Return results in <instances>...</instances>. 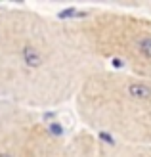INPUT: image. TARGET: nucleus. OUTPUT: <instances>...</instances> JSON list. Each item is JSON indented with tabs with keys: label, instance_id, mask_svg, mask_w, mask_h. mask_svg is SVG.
I'll list each match as a JSON object with an SVG mask.
<instances>
[{
	"label": "nucleus",
	"instance_id": "nucleus-1",
	"mask_svg": "<svg viewBox=\"0 0 151 157\" xmlns=\"http://www.w3.org/2000/svg\"><path fill=\"white\" fill-rule=\"evenodd\" d=\"M94 65L67 19L0 10V101L38 111L65 105Z\"/></svg>",
	"mask_w": 151,
	"mask_h": 157
},
{
	"label": "nucleus",
	"instance_id": "nucleus-2",
	"mask_svg": "<svg viewBox=\"0 0 151 157\" xmlns=\"http://www.w3.org/2000/svg\"><path fill=\"white\" fill-rule=\"evenodd\" d=\"M82 128L100 138L151 146V78L96 63L73 98Z\"/></svg>",
	"mask_w": 151,
	"mask_h": 157
},
{
	"label": "nucleus",
	"instance_id": "nucleus-3",
	"mask_svg": "<svg viewBox=\"0 0 151 157\" xmlns=\"http://www.w3.org/2000/svg\"><path fill=\"white\" fill-rule=\"evenodd\" d=\"M67 21L96 63L151 78V15L88 10Z\"/></svg>",
	"mask_w": 151,
	"mask_h": 157
},
{
	"label": "nucleus",
	"instance_id": "nucleus-4",
	"mask_svg": "<svg viewBox=\"0 0 151 157\" xmlns=\"http://www.w3.org/2000/svg\"><path fill=\"white\" fill-rule=\"evenodd\" d=\"M88 130L67 134L44 111L0 101V157H82Z\"/></svg>",
	"mask_w": 151,
	"mask_h": 157
},
{
	"label": "nucleus",
	"instance_id": "nucleus-5",
	"mask_svg": "<svg viewBox=\"0 0 151 157\" xmlns=\"http://www.w3.org/2000/svg\"><path fill=\"white\" fill-rule=\"evenodd\" d=\"M84 157H151V146L124 144L92 134Z\"/></svg>",
	"mask_w": 151,
	"mask_h": 157
},
{
	"label": "nucleus",
	"instance_id": "nucleus-6",
	"mask_svg": "<svg viewBox=\"0 0 151 157\" xmlns=\"http://www.w3.org/2000/svg\"><path fill=\"white\" fill-rule=\"evenodd\" d=\"M145 8H147V10H149V12H151V4H147V6H145Z\"/></svg>",
	"mask_w": 151,
	"mask_h": 157
}]
</instances>
